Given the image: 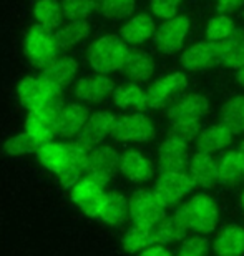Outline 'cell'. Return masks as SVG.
I'll list each match as a JSON object with an SVG mask.
<instances>
[{
	"instance_id": "d6a6232c",
	"label": "cell",
	"mask_w": 244,
	"mask_h": 256,
	"mask_svg": "<svg viewBox=\"0 0 244 256\" xmlns=\"http://www.w3.org/2000/svg\"><path fill=\"white\" fill-rule=\"evenodd\" d=\"M90 35V24L86 20H72L67 25L55 30V37L60 48H70L80 44Z\"/></svg>"
},
{
	"instance_id": "f6af8a7d",
	"label": "cell",
	"mask_w": 244,
	"mask_h": 256,
	"mask_svg": "<svg viewBox=\"0 0 244 256\" xmlns=\"http://www.w3.org/2000/svg\"><path fill=\"white\" fill-rule=\"evenodd\" d=\"M238 82H240V84L244 86V66H243L240 72H238Z\"/></svg>"
},
{
	"instance_id": "f35d334b",
	"label": "cell",
	"mask_w": 244,
	"mask_h": 256,
	"mask_svg": "<svg viewBox=\"0 0 244 256\" xmlns=\"http://www.w3.org/2000/svg\"><path fill=\"white\" fill-rule=\"evenodd\" d=\"M62 14L65 18L72 20H86L95 12L93 0H62Z\"/></svg>"
},
{
	"instance_id": "603a6c76",
	"label": "cell",
	"mask_w": 244,
	"mask_h": 256,
	"mask_svg": "<svg viewBox=\"0 0 244 256\" xmlns=\"http://www.w3.org/2000/svg\"><path fill=\"white\" fill-rule=\"evenodd\" d=\"M211 248L216 256H244V226L228 224L218 233Z\"/></svg>"
},
{
	"instance_id": "5bb4252c",
	"label": "cell",
	"mask_w": 244,
	"mask_h": 256,
	"mask_svg": "<svg viewBox=\"0 0 244 256\" xmlns=\"http://www.w3.org/2000/svg\"><path fill=\"white\" fill-rule=\"evenodd\" d=\"M115 118L116 116L110 112H95L80 130L77 140L88 148L101 145L111 135V126H113Z\"/></svg>"
},
{
	"instance_id": "ab89813d",
	"label": "cell",
	"mask_w": 244,
	"mask_h": 256,
	"mask_svg": "<svg viewBox=\"0 0 244 256\" xmlns=\"http://www.w3.org/2000/svg\"><path fill=\"white\" fill-rule=\"evenodd\" d=\"M210 240L205 234H193L186 236L178 248V253L173 256H208L210 254Z\"/></svg>"
},
{
	"instance_id": "1f68e13d",
	"label": "cell",
	"mask_w": 244,
	"mask_h": 256,
	"mask_svg": "<svg viewBox=\"0 0 244 256\" xmlns=\"http://www.w3.org/2000/svg\"><path fill=\"white\" fill-rule=\"evenodd\" d=\"M33 17L38 25L55 32L62 27V5L58 0H37L33 5Z\"/></svg>"
},
{
	"instance_id": "7bdbcfd3",
	"label": "cell",
	"mask_w": 244,
	"mask_h": 256,
	"mask_svg": "<svg viewBox=\"0 0 244 256\" xmlns=\"http://www.w3.org/2000/svg\"><path fill=\"white\" fill-rule=\"evenodd\" d=\"M138 256H173V253L168 250L165 244H153V246L146 248Z\"/></svg>"
},
{
	"instance_id": "ffe728a7",
	"label": "cell",
	"mask_w": 244,
	"mask_h": 256,
	"mask_svg": "<svg viewBox=\"0 0 244 256\" xmlns=\"http://www.w3.org/2000/svg\"><path fill=\"white\" fill-rule=\"evenodd\" d=\"M120 172L133 183H146L155 176V165L141 152L128 150L120 156Z\"/></svg>"
},
{
	"instance_id": "5b68a950",
	"label": "cell",
	"mask_w": 244,
	"mask_h": 256,
	"mask_svg": "<svg viewBox=\"0 0 244 256\" xmlns=\"http://www.w3.org/2000/svg\"><path fill=\"white\" fill-rule=\"evenodd\" d=\"M195 182L186 172H163L156 176L153 193L160 203L168 208L180 206L183 198L188 196L193 188H195Z\"/></svg>"
},
{
	"instance_id": "74e56055",
	"label": "cell",
	"mask_w": 244,
	"mask_h": 256,
	"mask_svg": "<svg viewBox=\"0 0 244 256\" xmlns=\"http://www.w3.org/2000/svg\"><path fill=\"white\" fill-rule=\"evenodd\" d=\"M235 30V22L230 17H226V15H220V17H215L208 22L206 37L211 42H223L228 37H231Z\"/></svg>"
},
{
	"instance_id": "7dc6e473",
	"label": "cell",
	"mask_w": 244,
	"mask_h": 256,
	"mask_svg": "<svg viewBox=\"0 0 244 256\" xmlns=\"http://www.w3.org/2000/svg\"><path fill=\"white\" fill-rule=\"evenodd\" d=\"M240 204H241V208L244 210V190H243V193H241V198H240Z\"/></svg>"
},
{
	"instance_id": "8fae6325",
	"label": "cell",
	"mask_w": 244,
	"mask_h": 256,
	"mask_svg": "<svg viewBox=\"0 0 244 256\" xmlns=\"http://www.w3.org/2000/svg\"><path fill=\"white\" fill-rule=\"evenodd\" d=\"M188 86V78L183 74H170L163 78L153 82L146 88L150 108H163L166 106L183 88Z\"/></svg>"
},
{
	"instance_id": "9c48e42d",
	"label": "cell",
	"mask_w": 244,
	"mask_h": 256,
	"mask_svg": "<svg viewBox=\"0 0 244 256\" xmlns=\"http://www.w3.org/2000/svg\"><path fill=\"white\" fill-rule=\"evenodd\" d=\"M106 186H103L101 183L95 182L93 178L83 176L81 180L70 190V198L77 206L88 216L95 218L98 216V212L101 208V204L105 202L106 196Z\"/></svg>"
},
{
	"instance_id": "7402d4cb",
	"label": "cell",
	"mask_w": 244,
	"mask_h": 256,
	"mask_svg": "<svg viewBox=\"0 0 244 256\" xmlns=\"http://www.w3.org/2000/svg\"><path fill=\"white\" fill-rule=\"evenodd\" d=\"M130 218V200L123 193L108 190L96 220L108 226H120Z\"/></svg>"
},
{
	"instance_id": "f546056e",
	"label": "cell",
	"mask_w": 244,
	"mask_h": 256,
	"mask_svg": "<svg viewBox=\"0 0 244 256\" xmlns=\"http://www.w3.org/2000/svg\"><path fill=\"white\" fill-rule=\"evenodd\" d=\"M220 60L230 68L244 66V30L236 28L231 37L220 42Z\"/></svg>"
},
{
	"instance_id": "83f0119b",
	"label": "cell",
	"mask_w": 244,
	"mask_h": 256,
	"mask_svg": "<svg viewBox=\"0 0 244 256\" xmlns=\"http://www.w3.org/2000/svg\"><path fill=\"white\" fill-rule=\"evenodd\" d=\"M218 172H220V183L226 186H235L244 180V156L241 152L230 150L223 153L218 160Z\"/></svg>"
},
{
	"instance_id": "6da1fadb",
	"label": "cell",
	"mask_w": 244,
	"mask_h": 256,
	"mask_svg": "<svg viewBox=\"0 0 244 256\" xmlns=\"http://www.w3.org/2000/svg\"><path fill=\"white\" fill-rule=\"evenodd\" d=\"M171 216L185 236H188L190 232L208 234L215 232L220 223V204L215 196L200 193L180 204Z\"/></svg>"
},
{
	"instance_id": "484cf974",
	"label": "cell",
	"mask_w": 244,
	"mask_h": 256,
	"mask_svg": "<svg viewBox=\"0 0 244 256\" xmlns=\"http://www.w3.org/2000/svg\"><path fill=\"white\" fill-rule=\"evenodd\" d=\"M113 104L121 110L126 112H143L148 106V96H146V90L140 88L136 84H126L116 86L113 92Z\"/></svg>"
},
{
	"instance_id": "d6986e66",
	"label": "cell",
	"mask_w": 244,
	"mask_h": 256,
	"mask_svg": "<svg viewBox=\"0 0 244 256\" xmlns=\"http://www.w3.org/2000/svg\"><path fill=\"white\" fill-rule=\"evenodd\" d=\"M188 173L193 178L196 186L213 188L220 183V172H218V160L210 153L198 152L191 156L188 165Z\"/></svg>"
},
{
	"instance_id": "2e32d148",
	"label": "cell",
	"mask_w": 244,
	"mask_h": 256,
	"mask_svg": "<svg viewBox=\"0 0 244 256\" xmlns=\"http://www.w3.org/2000/svg\"><path fill=\"white\" fill-rule=\"evenodd\" d=\"M38 158V162L47 168L48 172L60 175L70 166V163L73 160L72 153V143H63V142H47L42 143V146L38 148V152L35 153Z\"/></svg>"
},
{
	"instance_id": "f1b7e54d",
	"label": "cell",
	"mask_w": 244,
	"mask_h": 256,
	"mask_svg": "<svg viewBox=\"0 0 244 256\" xmlns=\"http://www.w3.org/2000/svg\"><path fill=\"white\" fill-rule=\"evenodd\" d=\"M155 22L148 14H140L136 17L130 18L123 27L120 28V37L125 40L126 44L140 45L146 42L155 35Z\"/></svg>"
},
{
	"instance_id": "4fadbf2b",
	"label": "cell",
	"mask_w": 244,
	"mask_h": 256,
	"mask_svg": "<svg viewBox=\"0 0 244 256\" xmlns=\"http://www.w3.org/2000/svg\"><path fill=\"white\" fill-rule=\"evenodd\" d=\"M191 162L190 145L166 138L158 148V170L163 172H185Z\"/></svg>"
},
{
	"instance_id": "e0dca14e",
	"label": "cell",
	"mask_w": 244,
	"mask_h": 256,
	"mask_svg": "<svg viewBox=\"0 0 244 256\" xmlns=\"http://www.w3.org/2000/svg\"><path fill=\"white\" fill-rule=\"evenodd\" d=\"M210 110V104L203 95L191 94L173 102L168 108V118L171 122H201Z\"/></svg>"
},
{
	"instance_id": "ee69618b",
	"label": "cell",
	"mask_w": 244,
	"mask_h": 256,
	"mask_svg": "<svg viewBox=\"0 0 244 256\" xmlns=\"http://www.w3.org/2000/svg\"><path fill=\"white\" fill-rule=\"evenodd\" d=\"M241 5H244V0H216V7L221 12H233Z\"/></svg>"
},
{
	"instance_id": "8992f818",
	"label": "cell",
	"mask_w": 244,
	"mask_h": 256,
	"mask_svg": "<svg viewBox=\"0 0 244 256\" xmlns=\"http://www.w3.org/2000/svg\"><path fill=\"white\" fill-rule=\"evenodd\" d=\"M110 136L116 142L145 143L155 138V125L141 112L131 115H121L115 118Z\"/></svg>"
},
{
	"instance_id": "60d3db41",
	"label": "cell",
	"mask_w": 244,
	"mask_h": 256,
	"mask_svg": "<svg viewBox=\"0 0 244 256\" xmlns=\"http://www.w3.org/2000/svg\"><path fill=\"white\" fill-rule=\"evenodd\" d=\"M200 133H201L200 122H171V126L168 130V138H175L178 142L190 145V142H196Z\"/></svg>"
},
{
	"instance_id": "30bf717a",
	"label": "cell",
	"mask_w": 244,
	"mask_h": 256,
	"mask_svg": "<svg viewBox=\"0 0 244 256\" xmlns=\"http://www.w3.org/2000/svg\"><path fill=\"white\" fill-rule=\"evenodd\" d=\"M62 106L63 105H52V106H45V108L30 112L27 120H25V132H28L30 135L35 136L42 143L52 142L55 136H58L57 118Z\"/></svg>"
},
{
	"instance_id": "e575fe53",
	"label": "cell",
	"mask_w": 244,
	"mask_h": 256,
	"mask_svg": "<svg viewBox=\"0 0 244 256\" xmlns=\"http://www.w3.org/2000/svg\"><path fill=\"white\" fill-rule=\"evenodd\" d=\"M40 146H42V142H38L28 132H23L8 138L3 143V152L10 156H20V155H28V153H37Z\"/></svg>"
},
{
	"instance_id": "7a4b0ae2",
	"label": "cell",
	"mask_w": 244,
	"mask_h": 256,
	"mask_svg": "<svg viewBox=\"0 0 244 256\" xmlns=\"http://www.w3.org/2000/svg\"><path fill=\"white\" fill-rule=\"evenodd\" d=\"M128 52V44L120 35H103L90 44L86 58H88V65L96 74L106 75L121 70Z\"/></svg>"
},
{
	"instance_id": "4dcf8cb0",
	"label": "cell",
	"mask_w": 244,
	"mask_h": 256,
	"mask_svg": "<svg viewBox=\"0 0 244 256\" xmlns=\"http://www.w3.org/2000/svg\"><path fill=\"white\" fill-rule=\"evenodd\" d=\"M156 244L155 242V228L146 224H133L126 230V233L121 238V246L128 253H141L146 248Z\"/></svg>"
},
{
	"instance_id": "52a82bcc",
	"label": "cell",
	"mask_w": 244,
	"mask_h": 256,
	"mask_svg": "<svg viewBox=\"0 0 244 256\" xmlns=\"http://www.w3.org/2000/svg\"><path fill=\"white\" fill-rule=\"evenodd\" d=\"M166 218V208L160 203L153 190H136L130 196V220L133 224L155 226Z\"/></svg>"
},
{
	"instance_id": "ac0fdd59",
	"label": "cell",
	"mask_w": 244,
	"mask_h": 256,
	"mask_svg": "<svg viewBox=\"0 0 244 256\" xmlns=\"http://www.w3.org/2000/svg\"><path fill=\"white\" fill-rule=\"evenodd\" d=\"M221 64L220 60V42H200L193 45L181 55V65L188 70H206L210 66Z\"/></svg>"
},
{
	"instance_id": "44dd1931",
	"label": "cell",
	"mask_w": 244,
	"mask_h": 256,
	"mask_svg": "<svg viewBox=\"0 0 244 256\" xmlns=\"http://www.w3.org/2000/svg\"><path fill=\"white\" fill-rule=\"evenodd\" d=\"M90 108L81 104H63L58 112L57 133L58 136L72 138L77 136L80 130L90 118Z\"/></svg>"
},
{
	"instance_id": "7c38bea8",
	"label": "cell",
	"mask_w": 244,
	"mask_h": 256,
	"mask_svg": "<svg viewBox=\"0 0 244 256\" xmlns=\"http://www.w3.org/2000/svg\"><path fill=\"white\" fill-rule=\"evenodd\" d=\"M190 30V20L185 15H176L163 22L155 32V44L161 52L171 54L181 48L185 37Z\"/></svg>"
},
{
	"instance_id": "d4e9b609",
	"label": "cell",
	"mask_w": 244,
	"mask_h": 256,
	"mask_svg": "<svg viewBox=\"0 0 244 256\" xmlns=\"http://www.w3.org/2000/svg\"><path fill=\"white\" fill-rule=\"evenodd\" d=\"M77 74H78V64L72 57H58L47 68L42 70V75L60 92H63L72 84Z\"/></svg>"
},
{
	"instance_id": "9a60e30c",
	"label": "cell",
	"mask_w": 244,
	"mask_h": 256,
	"mask_svg": "<svg viewBox=\"0 0 244 256\" xmlns=\"http://www.w3.org/2000/svg\"><path fill=\"white\" fill-rule=\"evenodd\" d=\"M113 92H115L113 80L101 74L83 76L75 85V95H77V98H80L81 102H86V104H101L110 95H113Z\"/></svg>"
},
{
	"instance_id": "d590c367",
	"label": "cell",
	"mask_w": 244,
	"mask_h": 256,
	"mask_svg": "<svg viewBox=\"0 0 244 256\" xmlns=\"http://www.w3.org/2000/svg\"><path fill=\"white\" fill-rule=\"evenodd\" d=\"M95 12L101 14L106 18L120 20L133 12L135 0H93Z\"/></svg>"
},
{
	"instance_id": "836d02e7",
	"label": "cell",
	"mask_w": 244,
	"mask_h": 256,
	"mask_svg": "<svg viewBox=\"0 0 244 256\" xmlns=\"http://www.w3.org/2000/svg\"><path fill=\"white\" fill-rule=\"evenodd\" d=\"M221 122L235 135H241L244 132V96L238 95L228 100L221 108Z\"/></svg>"
},
{
	"instance_id": "8d00e7d4",
	"label": "cell",
	"mask_w": 244,
	"mask_h": 256,
	"mask_svg": "<svg viewBox=\"0 0 244 256\" xmlns=\"http://www.w3.org/2000/svg\"><path fill=\"white\" fill-rule=\"evenodd\" d=\"M155 242L156 244H170L180 240H185L186 236L183 234V232L178 228V224L175 223L173 216H166L165 220H161L158 224H155Z\"/></svg>"
},
{
	"instance_id": "3957f363",
	"label": "cell",
	"mask_w": 244,
	"mask_h": 256,
	"mask_svg": "<svg viewBox=\"0 0 244 256\" xmlns=\"http://www.w3.org/2000/svg\"><path fill=\"white\" fill-rule=\"evenodd\" d=\"M23 54L30 65L37 70H43L58 58L60 45L57 42L53 30H48L42 25H32L23 37Z\"/></svg>"
},
{
	"instance_id": "cb8c5ba5",
	"label": "cell",
	"mask_w": 244,
	"mask_h": 256,
	"mask_svg": "<svg viewBox=\"0 0 244 256\" xmlns=\"http://www.w3.org/2000/svg\"><path fill=\"white\" fill-rule=\"evenodd\" d=\"M233 136H235V133L221 122V124L211 125L205 128V130H201L200 136L196 138V148L198 152L213 155V153L221 152L223 148L230 146Z\"/></svg>"
},
{
	"instance_id": "4316f807",
	"label": "cell",
	"mask_w": 244,
	"mask_h": 256,
	"mask_svg": "<svg viewBox=\"0 0 244 256\" xmlns=\"http://www.w3.org/2000/svg\"><path fill=\"white\" fill-rule=\"evenodd\" d=\"M121 72L128 76L130 80L141 84L151 78L155 72V62L150 54L143 52V50H130L128 57H126Z\"/></svg>"
},
{
	"instance_id": "277c9868",
	"label": "cell",
	"mask_w": 244,
	"mask_h": 256,
	"mask_svg": "<svg viewBox=\"0 0 244 256\" xmlns=\"http://www.w3.org/2000/svg\"><path fill=\"white\" fill-rule=\"evenodd\" d=\"M17 96L23 108L28 112L52 105H63V92L55 88L43 75L23 76L17 85Z\"/></svg>"
},
{
	"instance_id": "b9f144b4",
	"label": "cell",
	"mask_w": 244,
	"mask_h": 256,
	"mask_svg": "<svg viewBox=\"0 0 244 256\" xmlns=\"http://www.w3.org/2000/svg\"><path fill=\"white\" fill-rule=\"evenodd\" d=\"M181 2L183 0H150V5L156 17L170 20L176 17L178 7H180Z\"/></svg>"
},
{
	"instance_id": "ba28073f",
	"label": "cell",
	"mask_w": 244,
	"mask_h": 256,
	"mask_svg": "<svg viewBox=\"0 0 244 256\" xmlns=\"http://www.w3.org/2000/svg\"><path fill=\"white\" fill-rule=\"evenodd\" d=\"M120 153L113 146L108 145H98L90 148L88 158H86L85 176L93 178L95 182L106 186L116 170H120Z\"/></svg>"
},
{
	"instance_id": "bcb514c9",
	"label": "cell",
	"mask_w": 244,
	"mask_h": 256,
	"mask_svg": "<svg viewBox=\"0 0 244 256\" xmlns=\"http://www.w3.org/2000/svg\"><path fill=\"white\" fill-rule=\"evenodd\" d=\"M238 150H240V152H241V155L244 156V140L240 143V146H238Z\"/></svg>"
}]
</instances>
